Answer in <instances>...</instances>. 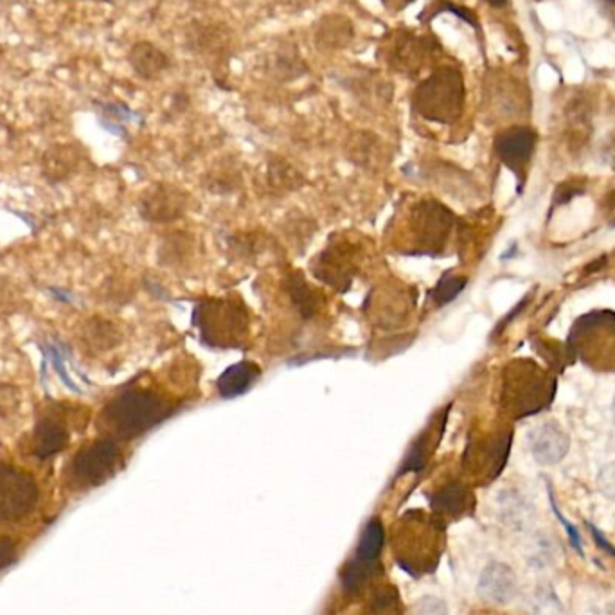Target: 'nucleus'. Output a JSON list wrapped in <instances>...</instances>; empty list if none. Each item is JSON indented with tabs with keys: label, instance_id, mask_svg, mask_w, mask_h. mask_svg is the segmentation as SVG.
<instances>
[{
	"label": "nucleus",
	"instance_id": "34",
	"mask_svg": "<svg viewBox=\"0 0 615 615\" xmlns=\"http://www.w3.org/2000/svg\"><path fill=\"white\" fill-rule=\"evenodd\" d=\"M15 544L6 538L0 536V569L8 567L9 563L15 562Z\"/></svg>",
	"mask_w": 615,
	"mask_h": 615
},
{
	"label": "nucleus",
	"instance_id": "37",
	"mask_svg": "<svg viewBox=\"0 0 615 615\" xmlns=\"http://www.w3.org/2000/svg\"><path fill=\"white\" fill-rule=\"evenodd\" d=\"M605 615H615V601L612 605H608L607 610H605Z\"/></svg>",
	"mask_w": 615,
	"mask_h": 615
},
{
	"label": "nucleus",
	"instance_id": "20",
	"mask_svg": "<svg viewBox=\"0 0 615 615\" xmlns=\"http://www.w3.org/2000/svg\"><path fill=\"white\" fill-rule=\"evenodd\" d=\"M428 51L430 49H428L425 38H414L412 35H407L405 38H400L396 44V54L393 56L394 65L405 72L414 71L419 63L423 62V56Z\"/></svg>",
	"mask_w": 615,
	"mask_h": 615
},
{
	"label": "nucleus",
	"instance_id": "17",
	"mask_svg": "<svg viewBox=\"0 0 615 615\" xmlns=\"http://www.w3.org/2000/svg\"><path fill=\"white\" fill-rule=\"evenodd\" d=\"M71 441L69 428L60 419L45 416L36 423L33 432V454L40 459H51L63 452Z\"/></svg>",
	"mask_w": 615,
	"mask_h": 615
},
{
	"label": "nucleus",
	"instance_id": "30",
	"mask_svg": "<svg viewBox=\"0 0 615 615\" xmlns=\"http://www.w3.org/2000/svg\"><path fill=\"white\" fill-rule=\"evenodd\" d=\"M22 402L18 387L11 384H0V418H11Z\"/></svg>",
	"mask_w": 615,
	"mask_h": 615
},
{
	"label": "nucleus",
	"instance_id": "35",
	"mask_svg": "<svg viewBox=\"0 0 615 615\" xmlns=\"http://www.w3.org/2000/svg\"><path fill=\"white\" fill-rule=\"evenodd\" d=\"M587 527H589L590 529V535L594 536V540L598 542L599 549H603V551H607L608 554H612V556H615L614 547L610 545V542H608L605 536L599 533V529H596V527L592 526V524H589V522H587Z\"/></svg>",
	"mask_w": 615,
	"mask_h": 615
},
{
	"label": "nucleus",
	"instance_id": "27",
	"mask_svg": "<svg viewBox=\"0 0 615 615\" xmlns=\"http://www.w3.org/2000/svg\"><path fill=\"white\" fill-rule=\"evenodd\" d=\"M556 562V547L547 536H538L531 545V554L527 556V563L536 569H545Z\"/></svg>",
	"mask_w": 615,
	"mask_h": 615
},
{
	"label": "nucleus",
	"instance_id": "2",
	"mask_svg": "<svg viewBox=\"0 0 615 615\" xmlns=\"http://www.w3.org/2000/svg\"><path fill=\"white\" fill-rule=\"evenodd\" d=\"M556 393V380L531 360H515L504 369L502 405L513 418L535 416L547 409Z\"/></svg>",
	"mask_w": 615,
	"mask_h": 615
},
{
	"label": "nucleus",
	"instance_id": "23",
	"mask_svg": "<svg viewBox=\"0 0 615 615\" xmlns=\"http://www.w3.org/2000/svg\"><path fill=\"white\" fill-rule=\"evenodd\" d=\"M143 213L148 220L162 222V220H170L171 216H177L179 209H177V202L170 198V193L155 191L144 198Z\"/></svg>",
	"mask_w": 615,
	"mask_h": 615
},
{
	"label": "nucleus",
	"instance_id": "16",
	"mask_svg": "<svg viewBox=\"0 0 615 615\" xmlns=\"http://www.w3.org/2000/svg\"><path fill=\"white\" fill-rule=\"evenodd\" d=\"M448 412H450V407H446L443 412L436 414V418L428 423L427 428L412 443L407 459L403 463L402 472H419V470L425 468V464H427L430 455H432V450L439 445V439L443 436Z\"/></svg>",
	"mask_w": 615,
	"mask_h": 615
},
{
	"label": "nucleus",
	"instance_id": "1",
	"mask_svg": "<svg viewBox=\"0 0 615 615\" xmlns=\"http://www.w3.org/2000/svg\"><path fill=\"white\" fill-rule=\"evenodd\" d=\"M173 405L159 394L130 389L119 394L101 412L99 425L117 439H135L161 425L173 414Z\"/></svg>",
	"mask_w": 615,
	"mask_h": 615
},
{
	"label": "nucleus",
	"instance_id": "33",
	"mask_svg": "<svg viewBox=\"0 0 615 615\" xmlns=\"http://www.w3.org/2000/svg\"><path fill=\"white\" fill-rule=\"evenodd\" d=\"M551 502H553V509L554 513H556V518H558V520L562 522L563 527H565V531H567V535H569V540H571L572 547H574V549H576V551H578V553L583 556V547H581L580 533H578V531H576V527H572L571 524H569V522H567V520L563 518L562 513L558 511V508H556V504H554L553 495H551Z\"/></svg>",
	"mask_w": 615,
	"mask_h": 615
},
{
	"label": "nucleus",
	"instance_id": "12",
	"mask_svg": "<svg viewBox=\"0 0 615 615\" xmlns=\"http://www.w3.org/2000/svg\"><path fill=\"white\" fill-rule=\"evenodd\" d=\"M529 450L535 461L542 466H554L562 463L569 454L571 439L562 428L554 423H544L529 432Z\"/></svg>",
	"mask_w": 615,
	"mask_h": 615
},
{
	"label": "nucleus",
	"instance_id": "31",
	"mask_svg": "<svg viewBox=\"0 0 615 615\" xmlns=\"http://www.w3.org/2000/svg\"><path fill=\"white\" fill-rule=\"evenodd\" d=\"M412 615H448V607L443 599L427 596V598L419 599Z\"/></svg>",
	"mask_w": 615,
	"mask_h": 615
},
{
	"label": "nucleus",
	"instance_id": "7",
	"mask_svg": "<svg viewBox=\"0 0 615 615\" xmlns=\"http://www.w3.org/2000/svg\"><path fill=\"white\" fill-rule=\"evenodd\" d=\"M40 497L38 484L29 473L15 466H0V522H18L27 517Z\"/></svg>",
	"mask_w": 615,
	"mask_h": 615
},
{
	"label": "nucleus",
	"instance_id": "9",
	"mask_svg": "<svg viewBox=\"0 0 615 615\" xmlns=\"http://www.w3.org/2000/svg\"><path fill=\"white\" fill-rule=\"evenodd\" d=\"M384 545V527L380 520H371L367 524L362 538L358 542L357 553L349 562L348 571L344 574V581L348 587H357L358 583L367 580L375 571L378 556L382 553Z\"/></svg>",
	"mask_w": 615,
	"mask_h": 615
},
{
	"label": "nucleus",
	"instance_id": "10",
	"mask_svg": "<svg viewBox=\"0 0 615 615\" xmlns=\"http://www.w3.org/2000/svg\"><path fill=\"white\" fill-rule=\"evenodd\" d=\"M517 592V574L508 563L490 562L482 569L477 583V594L482 601L495 607H506L517 598Z\"/></svg>",
	"mask_w": 615,
	"mask_h": 615
},
{
	"label": "nucleus",
	"instance_id": "3",
	"mask_svg": "<svg viewBox=\"0 0 615 615\" xmlns=\"http://www.w3.org/2000/svg\"><path fill=\"white\" fill-rule=\"evenodd\" d=\"M193 324L209 348H243L249 339V312L234 299H207L197 304Z\"/></svg>",
	"mask_w": 615,
	"mask_h": 615
},
{
	"label": "nucleus",
	"instance_id": "5",
	"mask_svg": "<svg viewBox=\"0 0 615 615\" xmlns=\"http://www.w3.org/2000/svg\"><path fill=\"white\" fill-rule=\"evenodd\" d=\"M569 351L587 366L615 369V313L601 310L580 317L572 326Z\"/></svg>",
	"mask_w": 615,
	"mask_h": 615
},
{
	"label": "nucleus",
	"instance_id": "28",
	"mask_svg": "<svg viewBox=\"0 0 615 615\" xmlns=\"http://www.w3.org/2000/svg\"><path fill=\"white\" fill-rule=\"evenodd\" d=\"M42 353H44V358H47V360H51V362H53L54 371H56V375L62 378L63 384L67 385V387L72 389V391L80 393L78 385L72 382L69 375H67V371H65V366H63L62 346H60L58 342H44V346H42Z\"/></svg>",
	"mask_w": 615,
	"mask_h": 615
},
{
	"label": "nucleus",
	"instance_id": "21",
	"mask_svg": "<svg viewBox=\"0 0 615 615\" xmlns=\"http://www.w3.org/2000/svg\"><path fill=\"white\" fill-rule=\"evenodd\" d=\"M290 295H292L297 312H301L304 319H310L321 310V295L317 294L312 286L306 285V281L301 276H294L290 279Z\"/></svg>",
	"mask_w": 615,
	"mask_h": 615
},
{
	"label": "nucleus",
	"instance_id": "39",
	"mask_svg": "<svg viewBox=\"0 0 615 615\" xmlns=\"http://www.w3.org/2000/svg\"><path fill=\"white\" fill-rule=\"evenodd\" d=\"M608 2H614V4H615V0H608Z\"/></svg>",
	"mask_w": 615,
	"mask_h": 615
},
{
	"label": "nucleus",
	"instance_id": "11",
	"mask_svg": "<svg viewBox=\"0 0 615 615\" xmlns=\"http://www.w3.org/2000/svg\"><path fill=\"white\" fill-rule=\"evenodd\" d=\"M357 267V259L353 258L351 247L337 245V247H328L322 252L319 263L313 265V274L340 292H346L353 281Z\"/></svg>",
	"mask_w": 615,
	"mask_h": 615
},
{
	"label": "nucleus",
	"instance_id": "36",
	"mask_svg": "<svg viewBox=\"0 0 615 615\" xmlns=\"http://www.w3.org/2000/svg\"><path fill=\"white\" fill-rule=\"evenodd\" d=\"M486 2H488L490 6H493V8H502V6H506L508 0H486Z\"/></svg>",
	"mask_w": 615,
	"mask_h": 615
},
{
	"label": "nucleus",
	"instance_id": "14",
	"mask_svg": "<svg viewBox=\"0 0 615 615\" xmlns=\"http://www.w3.org/2000/svg\"><path fill=\"white\" fill-rule=\"evenodd\" d=\"M511 450V432H502L490 437L488 441L470 443L466 450V459L479 466L488 479H495L506 466Z\"/></svg>",
	"mask_w": 615,
	"mask_h": 615
},
{
	"label": "nucleus",
	"instance_id": "25",
	"mask_svg": "<svg viewBox=\"0 0 615 615\" xmlns=\"http://www.w3.org/2000/svg\"><path fill=\"white\" fill-rule=\"evenodd\" d=\"M466 277L452 276V274H445V276L439 279L436 288L432 290V299L437 306H445V304L452 303L457 295L461 294L466 286Z\"/></svg>",
	"mask_w": 615,
	"mask_h": 615
},
{
	"label": "nucleus",
	"instance_id": "18",
	"mask_svg": "<svg viewBox=\"0 0 615 615\" xmlns=\"http://www.w3.org/2000/svg\"><path fill=\"white\" fill-rule=\"evenodd\" d=\"M259 376H261V369L258 364L249 362V360H241L238 364H232L223 371L222 376L216 382V389L225 400L238 398L258 384Z\"/></svg>",
	"mask_w": 615,
	"mask_h": 615
},
{
	"label": "nucleus",
	"instance_id": "29",
	"mask_svg": "<svg viewBox=\"0 0 615 615\" xmlns=\"http://www.w3.org/2000/svg\"><path fill=\"white\" fill-rule=\"evenodd\" d=\"M535 608L538 615H562L560 599L551 587H540L535 592Z\"/></svg>",
	"mask_w": 615,
	"mask_h": 615
},
{
	"label": "nucleus",
	"instance_id": "13",
	"mask_svg": "<svg viewBox=\"0 0 615 615\" xmlns=\"http://www.w3.org/2000/svg\"><path fill=\"white\" fill-rule=\"evenodd\" d=\"M536 134L526 126H513L495 139V152L509 170L520 173L535 152Z\"/></svg>",
	"mask_w": 615,
	"mask_h": 615
},
{
	"label": "nucleus",
	"instance_id": "19",
	"mask_svg": "<svg viewBox=\"0 0 615 615\" xmlns=\"http://www.w3.org/2000/svg\"><path fill=\"white\" fill-rule=\"evenodd\" d=\"M128 62L132 65L135 74L141 76L143 80H155L168 67L166 54L148 42L135 44L128 54Z\"/></svg>",
	"mask_w": 615,
	"mask_h": 615
},
{
	"label": "nucleus",
	"instance_id": "38",
	"mask_svg": "<svg viewBox=\"0 0 615 615\" xmlns=\"http://www.w3.org/2000/svg\"><path fill=\"white\" fill-rule=\"evenodd\" d=\"M612 414H614V421H615V396H614V403H612Z\"/></svg>",
	"mask_w": 615,
	"mask_h": 615
},
{
	"label": "nucleus",
	"instance_id": "26",
	"mask_svg": "<svg viewBox=\"0 0 615 615\" xmlns=\"http://www.w3.org/2000/svg\"><path fill=\"white\" fill-rule=\"evenodd\" d=\"M114 337H117V333L112 324L96 321L90 322L87 335L83 339L87 340V344H90L94 349H108L116 346Z\"/></svg>",
	"mask_w": 615,
	"mask_h": 615
},
{
	"label": "nucleus",
	"instance_id": "15",
	"mask_svg": "<svg viewBox=\"0 0 615 615\" xmlns=\"http://www.w3.org/2000/svg\"><path fill=\"white\" fill-rule=\"evenodd\" d=\"M499 518L502 526L515 533H526L535 526L536 509L533 502L520 491H502L499 495Z\"/></svg>",
	"mask_w": 615,
	"mask_h": 615
},
{
	"label": "nucleus",
	"instance_id": "4",
	"mask_svg": "<svg viewBox=\"0 0 615 615\" xmlns=\"http://www.w3.org/2000/svg\"><path fill=\"white\" fill-rule=\"evenodd\" d=\"M464 105V83L461 72L443 67L421 81L412 96L414 112L441 125H450L461 116Z\"/></svg>",
	"mask_w": 615,
	"mask_h": 615
},
{
	"label": "nucleus",
	"instance_id": "8",
	"mask_svg": "<svg viewBox=\"0 0 615 615\" xmlns=\"http://www.w3.org/2000/svg\"><path fill=\"white\" fill-rule=\"evenodd\" d=\"M454 227V214L445 205L423 202L412 211V232L421 250H439Z\"/></svg>",
	"mask_w": 615,
	"mask_h": 615
},
{
	"label": "nucleus",
	"instance_id": "22",
	"mask_svg": "<svg viewBox=\"0 0 615 615\" xmlns=\"http://www.w3.org/2000/svg\"><path fill=\"white\" fill-rule=\"evenodd\" d=\"M78 166V155L71 146H58L45 155V173L53 179H65Z\"/></svg>",
	"mask_w": 615,
	"mask_h": 615
},
{
	"label": "nucleus",
	"instance_id": "24",
	"mask_svg": "<svg viewBox=\"0 0 615 615\" xmlns=\"http://www.w3.org/2000/svg\"><path fill=\"white\" fill-rule=\"evenodd\" d=\"M470 499V493L464 488L463 484L454 482V484H448L445 488L437 491L436 497H434V506L443 513H459L466 508Z\"/></svg>",
	"mask_w": 615,
	"mask_h": 615
},
{
	"label": "nucleus",
	"instance_id": "32",
	"mask_svg": "<svg viewBox=\"0 0 615 615\" xmlns=\"http://www.w3.org/2000/svg\"><path fill=\"white\" fill-rule=\"evenodd\" d=\"M599 491L608 497L615 499V463H610L599 472L598 475Z\"/></svg>",
	"mask_w": 615,
	"mask_h": 615
},
{
	"label": "nucleus",
	"instance_id": "6",
	"mask_svg": "<svg viewBox=\"0 0 615 615\" xmlns=\"http://www.w3.org/2000/svg\"><path fill=\"white\" fill-rule=\"evenodd\" d=\"M123 466L121 448L114 439H99L83 446L69 464V477L74 488H94L116 475Z\"/></svg>",
	"mask_w": 615,
	"mask_h": 615
}]
</instances>
